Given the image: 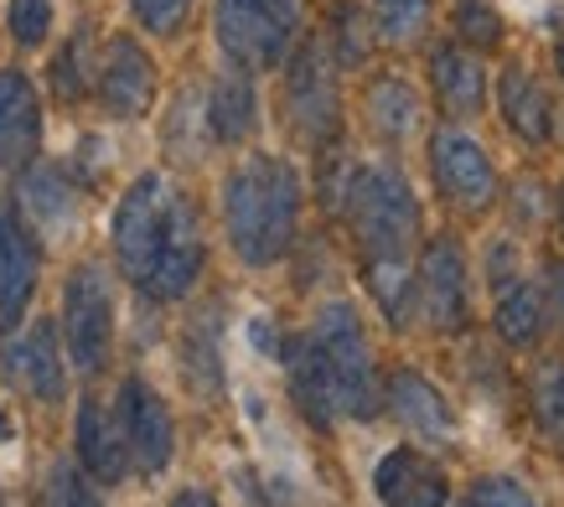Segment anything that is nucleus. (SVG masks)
Returning a JSON list of instances; mask_svg holds the SVG:
<instances>
[{
    "instance_id": "obj_1",
    "label": "nucleus",
    "mask_w": 564,
    "mask_h": 507,
    "mask_svg": "<svg viewBox=\"0 0 564 507\" xmlns=\"http://www.w3.org/2000/svg\"><path fill=\"white\" fill-rule=\"evenodd\" d=\"M115 254H120V270L140 290H151L155 301H176L192 290L197 270H203V238H197L192 203L161 171L140 176L120 197Z\"/></svg>"
},
{
    "instance_id": "obj_2",
    "label": "nucleus",
    "mask_w": 564,
    "mask_h": 507,
    "mask_svg": "<svg viewBox=\"0 0 564 507\" xmlns=\"http://www.w3.org/2000/svg\"><path fill=\"white\" fill-rule=\"evenodd\" d=\"M343 213L362 244V270H368V285H373L383 316L389 322H410L414 305L410 249L414 234H420V203H414L410 182L389 166L347 171Z\"/></svg>"
},
{
    "instance_id": "obj_3",
    "label": "nucleus",
    "mask_w": 564,
    "mask_h": 507,
    "mask_svg": "<svg viewBox=\"0 0 564 507\" xmlns=\"http://www.w3.org/2000/svg\"><path fill=\"white\" fill-rule=\"evenodd\" d=\"M223 218H228V238L239 249L243 265H274L291 249L295 218H301V182L285 161L274 155H254L228 176L223 192Z\"/></svg>"
},
{
    "instance_id": "obj_4",
    "label": "nucleus",
    "mask_w": 564,
    "mask_h": 507,
    "mask_svg": "<svg viewBox=\"0 0 564 507\" xmlns=\"http://www.w3.org/2000/svg\"><path fill=\"white\" fill-rule=\"evenodd\" d=\"M306 347L316 357V368L326 378V393L337 414L352 420H373L378 409V378H373V357H368V337H362L358 311L343 301H332L316 311V322L306 332Z\"/></svg>"
},
{
    "instance_id": "obj_5",
    "label": "nucleus",
    "mask_w": 564,
    "mask_h": 507,
    "mask_svg": "<svg viewBox=\"0 0 564 507\" xmlns=\"http://www.w3.org/2000/svg\"><path fill=\"white\" fill-rule=\"evenodd\" d=\"M301 0H218V42L239 68H274L295 36Z\"/></svg>"
},
{
    "instance_id": "obj_6",
    "label": "nucleus",
    "mask_w": 564,
    "mask_h": 507,
    "mask_svg": "<svg viewBox=\"0 0 564 507\" xmlns=\"http://www.w3.org/2000/svg\"><path fill=\"white\" fill-rule=\"evenodd\" d=\"M63 326H68V353L84 373H99L115 347V301L94 265H78L63 290Z\"/></svg>"
},
{
    "instance_id": "obj_7",
    "label": "nucleus",
    "mask_w": 564,
    "mask_h": 507,
    "mask_svg": "<svg viewBox=\"0 0 564 507\" xmlns=\"http://www.w3.org/2000/svg\"><path fill=\"white\" fill-rule=\"evenodd\" d=\"M430 166H435V182H441V192L456 207H466V213L492 207L497 171L471 136H462V130H435V140H430Z\"/></svg>"
},
{
    "instance_id": "obj_8",
    "label": "nucleus",
    "mask_w": 564,
    "mask_h": 507,
    "mask_svg": "<svg viewBox=\"0 0 564 507\" xmlns=\"http://www.w3.org/2000/svg\"><path fill=\"white\" fill-rule=\"evenodd\" d=\"M115 420H120L124 451L140 461V472H166V461H172V414H166L161 393L145 378H124Z\"/></svg>"
},
{
    "instance_id": "obj_9",
    "label": "nucleus",
    "mask_w": 564,
    "mask_h": 507,
    "mask_svg": "<svg viewBox=\"0 0 564 507\" xmlns=\"http://www.w3.org/2000/svg\"><path fill=\"white\" fill-rule=\"evenodd\" d=\"M414 295L425 301V316L441 332H462L466 311H471V290H466V259L456 238H430L425 259H420V285Z\"/></svg>"
},
{
    "instance_id": "obj_10",
    "label": "nucleus",
    "mask_w": 564,
    "mask_h": 507,
    "mask_svg": "<svg viewBox=\"0 0 564 507\" xmlns=\"http://www.w3.org/2000/svg\"><path fill=\"white\" fill-rule=\"evenodd\" d=\"M291 119L306 140H332L337 136V78H332V57L322 42H306L295 52L291 68Z\"/></svg>"
},
{
    "instance_id": "obj_11",
    "label": "nucleus",
    "mask_w": 564,
    "mask_h": 507,
    "mask_svg": "<svg viewBox=\"0 0 564 507\" xmlns=\"http://www.w3.org/2000/svg\"><path fill=\"white\" fill-rule=\"evenodd\" d=\"M0 368L11 384L52 404V399H63V353H57V326L52 322H32L21 337H11L0 347Z\"/></svg>"
},
{
    "instance_id": "obj_12",
    "label": "nucleus",
    "mask_w": 564,
    "mask_h": 507,
    "mask_svg": "<svg viewBox=\"0 0 564 507\" xmlns=\"http://www.w3.org/2000/svg\"><path fill=\"white\" fill-rule=\"evenodd\" d=\"M373 487H378V503L383 507H445L451 503L445 472L430 456L410 451V445H399V451H389V456L378 461Z\"/></svg>"
},
{
    "instance_id": "obj_13",
    "label": "nucleus",
    "mask_w": 564,
    "mask_h": 507,
    "mask_svg": "<svg viewBox=\"0 0 564 507\" xmlns=\"http://www.w3.org/2000/svg\"><path fill=\"white\" fill-rule=\"evenodd\" d=\"M99 99L109 115L120 119H140L155 99V68L151 57L130 42V36H115L109 52H104V68H99Z\"/></svg>"
},
{
    "instance_id": "obj_14",
    "label": "nucleus",
    "mask_w": 564,
    "mask_h": 507,
    "mask_svg": "<svg viewBox=\"0 0 564 507\" xmlns=\"http://www.w3.org/2000/svg\"><path fill=\"white\" fill-rule=\"evenodd\" d=\"M42 140V109H36V88L26 73L6 68L0 73V171H21L36 155Z\"/></svg>"
},
{
    "instance_id": "obj_15",
    "label": "nucleus",
    "mask_w": 564,
    "mask_h": 507,
    "mask_svg": "<svg viewBox=\"0 0 564 507\" xmlns=\"http://www.w3.org/2000/svg\"><path fill=\"white\" fill-rule=\"evenodd\" d=\"M36 290V244L26 223L0 203V332L21 322V311Z\"/></svg>"
},
{
    "instance_id": "obj_16",
    "label": "nucleus",
    "mask_w": 564,
    "mask_h": 507,
    "mask_svg": "<svg viewBox=\"0 0 564 507\" xmlns=\"http://www.w3.org/2000/svg\"><path fill=\"white\" fill-rule=\"evenodd\" d=\"M430 84H435V99H441L445 115L471 119L487 109V73H481L477 52L441 47L430 57Z\"/></svg>"
},
{
    "instance_id": "obj_17",
    "label": "nucleus",
    "mask_w": 564,
    "mask_h": 507,
    "mask_svg": "<svg viewBox=\"0 0 564 507\" xmlns=\"http://www.w3.org/2000/svg\"><path fill=\"white\" fill-rule=\"evenodd\" d=\"M78 461L88 466V476H99L104 487H115L124 476V435H120V420L99 404V399H84L78 404Z\"/></svg>"
},
{
    "instance_id": "obj_18",
    "label": "nucleus",
    "mask_w": 564,
    "mask_h": 507,
    "mask_svg": "<svg viewBox=\"0 0 564 507\" xmlns=\"http://www.w3.org/2000/svg\"><path fill=\"white\" fill-rule=\"evenodd\" d=\"M389 404H393V414H399V424H410L414 435H425V440H451V435H456L451 404L430 389L420 373H393Z\"/></svg>"
},
{
    "instance_id": "obj_19",
    "label": "nucleus",
    "mask_w": 564,
    "mask_h": 507,
    "mask_svg": "<svg viewBox=\"0 0 564 507\" xmlns=\"http://www.w3.org/2000/svg\"><path fill=\"white\" fill-rule=\"evenodd\" d=\"M497 104H502V119H508V130L513 136H523L529 145H544L549 140V99L544 88L533 84L529 68H502V78H497Z\"/></svg>"
},
{
    "instance_id": "obj_20",
    "label": "nucleus",
    "mask_w": 564,
    "mask_h": 507,
    "mask_svg": "<svg viewBox=\"0 0 564 507\" xmlns=\"http://www.w3.org/2000/svg\"><path fill=\"white\" fill-rule=\"evenodd\" d=\"M254 119H259V99H254V84H249V78L228 73V78L213 84V94H207V130H213L223 145H234V140L249 136Z\"/></svg>"
},
{
    "instance_id": "obj_21",
    "label": "nucleus",
    "mask_w": 564,
    "mask_h": 507,
    "mask_svg": "<svg viewBox=\"0 0 564 507\" xmlns=\"http://www.w3.org/2000/svg\"><path fill=\"white\" fill-rule=\"evenodd\" d=\"M497 337L508 347H533L544 337V295L523 280L497 285Z\"/></svg>"
},
{
    "instance_id": "obj_22",
    "label": "nucleus",
    "mask_w": 564,
    "mask_h": 507,
    "mask_svg": "<svg viewBox=\"0 0 564 507\" xmlns=\"http://www.w3.org/2000/svg\"><path fill=\"white\" fill-rule=\"evenodd\" d=\"M73 186H68V176L57 166H36V171H26V182H21V207L32 213L42 228H68L73 223Z\"/></svg>"
},
{
    "instance_id": "obj_23",
    "label": "nucleus",
    "mask_w": 564,
    "mask_h": 507,
    "mask_svg": "<svg viewBox=\"0 0 564 507\" xmlns=\"http://www.w3.org/2000/svg\"><path fill=\"white\" fill-rule=\"evenodd\" d=\"M529 399H533V420H539V435L564 451V363L560 357H549L539 363L529 378Z\"/></svg>"
},
{
    "instance_id": "obj_24",
    "label": "nucleus",
    "mask_w": 564,
    "mask_h": 507,
    "mask_svg": "<svg viewBox=\"0 0 564 507\" xmlns=\"http://www.w3.org/2000/svg\"><path fill=\"white\" fill-rule=\"evenodd\" d=\"M368 119H373V130L383 140H404L420 125V104H414L410 84H399V78H383V84L368 88Z\"/></svg>"
},
{
    "instance_id": "obj_25",
    "label": "nucleus",
    "mask_w": 564,
    "mask_h": 507,
    "mask_svg": "<svg viewBox=\"0 0 564 507\" xmlns=\"http://www.w3.org/2000/svg\"><path fill=\"white\" fill-rule=\"evenodd\" d=\"M291 393L311 424L337 420V404H332V393H326V378H322V368H316V357H311L306 337L291 342Z\"/></svg>"
},
{
    "instance_id": "obj_26",
    "label": "nucleus",
    "mask_w": 564,
    "mask_h": 507,
    "mask_svg": "<svg viewBox=\"0 0 564 507\" xmlns=\"http://www.w3.org/2000/svg\"><path fill=\"white\" fill-rule=\"evenodd\" d=\"M213 326H218V316L203 311V316L187 326V342H182V368H187L197 393L218 389V337H213Z\"/></svg>"
},
{
    "instance_id": "obj_27",
    "label": "nucleus",
    "mask_w": 564,
    "mask_h": 507,
    "mask_svg": "<svg viewBox=\"0 0 564 507\" xmlns=\"http://www.w3.org/2000/svg\"><path fill=\"white\" fill-rule=\"evenodd\" d=\"M456 32H462L466 47L492 52L497 42H502V17H497L487 0H462V6H456Z\"/></svg>"
},
{
    "instance_id": "obj_28",
    "label": "nucleus",
    "mask_w": 564,
    "mask_h": 507,
    "mask_svg": "<svg viewBox=\"0 0 564 507\" xmlns=\"http://www.w3.org/2000/svg\"><path fill=\"white\" fill-rule=\"evenodd\" d=\"M373 21L389 42H410L430 21V0H373Z\"/></svg>"
},
{
    "instance_id": "obj_29",
    "label": "nucleus",
    "mask_w": 564,
    "mask_h": 507,
    "mask_svg": "<svg viewBox=\"0 0 564 507\" xmlns=\"http://www.w3.org/2000/svg\"><path fill=\"white\" fill-rule=\"evenodd\" d=\"M42 507H104V503L94 497V487H88L84 476H78V466L57 461L47 472V482H42Z\"/></svg>"
},
{
    "instance_id": "obj_30",
    "label": "nucleus",
    "mask_w": 564,
    "mask_h": 507,
    "mask_svg": "<svg viewBox=\"0 0 564 507\" xmlns=\"http://www.w3.org/2000/svg\"><path fill=\"white\" fill-rule=\"evenodd\" d=\"M332 26H337V57L358 68L362 57H368V47H373V32H368V17H362L358 6L347 0V6H337V17H332Z\"/></svg>"
},
{
    "instance_id": "obj_31",
    "label": "nucleus",
    "mask_w": 564,
    "mask_h": 507,
    "mask_svg": "<svg viewBox=\"0 0 564 507\" xmlns=\"http://www.w3.org/2000/svg\"><path fill=\"white\" fill-rule=\"evenodd\" d=\"M462 507H539V503L518 482H508V476H481V482H471Z\"/></svg>"
},
{
    "instance_id": "obj_32",
    "label": "nucleus",
    "mask_w": 564,
    "mask_h": 507,
    "mask_svg": "<svg viewBox=\"0 0 564 507\" xmlns=\"http://www.w3.org/2000/svg\"><path fill=\"white\" fill-rule=\"evenodd\" d=\"M47 26H52V0H11V32H17V42L36 47V42H47Z\"/></svg>"
},
{
    "instance_id": "obj_33",
    "label": "nucleus",
    "mask_w": 564,
    "mask_h": 507,
    "mask_svg": "<svg viewBox=\"0 0 564 507\" xmlns=\"http://www.w3.org/2000/svg\"><path fill=\"white\" fill-rule=\"evenodd\" d=\"M187 11H192V0H135L140 26L155 32V36H172L176 26L187 21Z\"/></svg>"
},
{
    "instance_id": "obj_34",
    "label": "nucleus",
    "mask_w": 564,
    "mask_h": 507,
    "mask_svg": "<svg viewBox=\"0 0 564 507\" xmlns=\"http://www.w3.org/2000/svg\"><path fill=\"white\" fill-rule=\"evenodd\" d=\"M78 52H84V36L68 47V57H57V94H68V99L84 88V84H78Z\"/></svg>"
},
{
    "instance_id": "obj_35",
    "label": "nucleus",
    "mask_w": 564,
    "mask_h": 507,
    "mask_svg": "<svg viewBox=\"0 0 564 507\" xmlns=\"http://www.w3.org/2000/svg\"><path fill=\"white\" fill-rule=\"evenodd\" d=\"M544 290H549V311H554V322L564 326V259H549Z\"/></svg>"
},
{
    "instance_id": "obj_36",
    "label": "nucleus",
    "mask_w": 564,
    "mask_h": 507,
    "mask_svg": "<svg viewBox=\"0 0 564 507\" xmlns=\"http://www.w3.org/2000/svg\"><path fill=\"white\" fill-rule=\"evenodd\" d=\"M172 507H213V497H203V492H176Z\"/></svg>"
},
{
    "instance_id": "obj_37",
    "label": "nucleus",
    "mask_w": 564,
    "mask_h": 507,
    "mask_svg": "<svg viewBox=\"0 0 564 507\" xmlns=\"http://www.w3.org/2000/svg\"><path fill=\"white\" fill-rule=\"evenodd\" d=\"M554 63H560V73H564V42H560V47H554Z\"/></svg>"
},
{
    "instance_id": "obj_38",
    "label": "nucleus",
    "mask_w": 564,
    "mask_h": 507,
    "mask_svg": "<svg viewBox=\"0 0 564 507\" xmlns=\"http://www.w3.org/2000/svg\"><path fill=\"white\" fill-rule=\"evenodd\" d=\"M560 218H564V186H560Z\"/></svg>"
}]
</instances>
